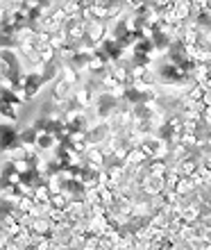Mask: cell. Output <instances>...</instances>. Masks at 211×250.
<instances>
[{
	"instance_id": "cell-1",
	"label": "cell",
	"mask_w": 211,
	"mask_h": 250,
	"mask_svg": "<svg viewBox=\"0 0 211 250\" xmlns=\"http://www.w3.org/2000/svg\"><path fill=\"white\" fill-rule=\"evenodd\" d=\"M112 127H109V123H105V121H98V123H93L89 130H86V139H89V144L93 146V148H102V146L112 139Z\"/></svg>"
},
{
	"instance_id": "cell-2",
	"label": "cell",
	"mask_w": 211,
	"mask_h": 250,
	"mask_svg": "<svg viewBox=\"0 0 211 250\" xmlns=\"http://www.w3.org/2000/svg\"><path fill=\"white\" fill-rule=\"evenodd\" d=\"M96 98H98V91L93 89L91 84H79V86H75L73 89V96H71V100L75 103V105L79 107V109H91L93 107V103H96Z\"/></svg>"
},
{
	"instance_id": "cell-3",
	"label": "cell",
	"mask_w": 211,
	"mask_h": 250,
	"mask_svg": "<svg viewBox=\"0 0 211 250\" xmlns=\"http://www.w3.org/2000/svg\"><path fill=\"white\" fill-rule=\"evenodd\" d=\"M59 139L55 137L53 132H39V137H37V144H34V150L41 152V155H53L57 148H59Z\"/></svg>"
},
{
	"instance_id": "cell-4",
	"label": "cell",
	"mask_w": 211,
	"mask_h": 250,
	"mask_svg": "<svg viewBox=\"0 0 211 250\" xmlns=\"http://www.w3.org/2000/svg\"><path fill=\"white\" fill-rule=\"evenodd\" d=\"M73 89H75V86L68 84L66 80H61V78H59V80H57V82L53 84L50 98H53V103H57V105H59V103H66V100H71Z\"/></svg>"
},
{
	"instance_id": "cell-5",
	"label": "cell",
	"mask_w": 211,
	"mask_h": 250,
	"mask_svg": "<svg viewBox=\"0 0 211 250\" xmlns=\"http://www.w3.org/2000/svg\"><path fill=\"white\" fill-rule=\"evenodd\" d=\"M37 137H39V132L34 130L32 125H27L23 130H19V144L27 150H34V144H37Z\"/></svg>"
},
{
	"instance_id": "cell-6",
	"label": "cell",
	"mask_w": 211,
	"mask_h": 250,
	"mask_svg": "<svg viewBox=\"0 0 211 250\" xmlns=\"http://www.w3.org/2000/svg\"><path fill=\"white\" fill-rule=\"evenodd\" d=\"M32 232L34 234H39V237H46L50 239V234H53V223H50V218L48 216H37L32 223Z\"/></svg>"
},
{
	"instance_id": "cell-7",
	"label": "cell",
	"mask_w": 211,
	"mask_h": 250,
	"mask_svg": "<svg viewBox=\"0 0 211 250\" xmlns=\"http://www.w3.org/2000/svg\"><path fill=\"white\" fill-rule=\"evenodd\" d=\"M0 119H5V123H16L19 121V107L9 105L5 100H0Z\"/></svg>"
},
{
	"instance_id": "cell-8",
	"label": "cell",
	"mask_w": 211,
	"mask_h": 250,
	"mask_svg": "<svg viewBox=\"0 0 211 250\" xmlns=\"http://www.w3.org/2000/svg\"><path fill=\"white\" fill-rule=\"evenodd\" d=\"M30 152L32 150H27V148H23L20 144H16L14 148H9V150L5 152V159L7 162H25V159L30 157Z\"/></svg>"
},
{
	"instance_id": "cell-9",
	"label": "cell",
	"mask_w": 211,
	"mask_h": 250,
	"mask_svg": "<svg viewBox=\"0 0 211 250\" xmlns=\"http://www.w3.org/2000/svg\"><path fill=\"white\" fill-rule=\"evenodd\" d=\"M32 198H34V203L37 205H48L50 203V198H53V191L48 189V185H39L37 189H34ZM48 207H50V205H48Z\"/></svg>"
},
{
	"instance_id": "cell-10",
	"label": "cell",
	"mask_w": 211,
	"mask_h": 250,
	"mask_svg": "<svg viewBox=\"0 0 211 250\" xmlns=\"http://www.w3.org/2000/svg\"><path fill=\"white\" fill-rule=\"evenodd\" d=\"M68 200L71 198L66 196V193H53V198H50V209L53 211H66V207H68Z\"/></svg>"
},
{
	"instance_id": "cell-11",
	"label": "cell",
	"mask_w": 211,
	"mask_h": 250,
	"mask_svg": "<svg viewBox=\"0 0 211 250\" xmlns=\"http://www.w3.org/2000/svg\"><path fill=\"white\" fill-rule=\"evenodd\" d=\"M64 46H68V37H66V32H64V30H57V32L50 34V48H53V50H57V53H59Z\"/></svg>"
}]
</instances>
